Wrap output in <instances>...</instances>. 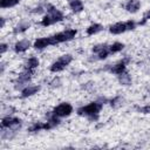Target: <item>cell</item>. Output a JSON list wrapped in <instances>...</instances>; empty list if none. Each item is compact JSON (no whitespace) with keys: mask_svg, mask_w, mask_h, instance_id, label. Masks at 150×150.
Listing matches in <instances>:
<instances>
[{"mask_svg":"<svg viewBox=\"0 0 150 150\" xmlns=\"http://www.w3.org/2000/svg\"><path fill=\"white\" fill-rule=\"evenodd\" d=\"M20 0H0V6L2 8H6V7H13L15 5L19 4Z\"/></svg>","mask_w":150,"mask_h":150,"instance_id":"15","label":"cell"},{"mask_svg":"<svg viewBox=\"0 0 150 150\" xmlns=\"http://www.w3.org/2000/svg\"><path fill=\"white\" fill-rule=\"evenodd\" d=\"M30 75H32V70L27 69L25 73H22V74L19 75V77H18V82H20V83H26V82L30 79Z\"/></svg>","mask_w":150,"mask_h":150,"instance_id":"14","label":"cell"},{"mask_svg":"<svg viewBox=\"0 0 150 150\" xmlns=\"http://www.w3.org/2000/svg\"><path fill=\"white\" fill-rule=\"evenodd\" d=\"M149 19H150V11H148V12H146V13H145V14L143 15V21H142L141 23L143 25V23H144V22H145L146 20H149Z\"/></svg>","mask_w":150,"mask_h":150,"instance_id":"21","label":"cell"},{"mask_svg":"<svg viewBox=\"0 0 150 150\" xmlns=\"http://www.w3.org/2000/svg\"><path fill=\"white\" fill-rule=\"evenodd\" d=\"M28 27H29V23H28V22H22V23H20V25L16 26V28L14 29V32H15V33H20V32L26 30Z\"/></svg>","mask_w":150,"mask_h":150,"instance_id":"20","label":"cell"},{"mask_svg":"<svg viewBox=\"0 0 150 150\" xmlns=\"http://www.w3.org/2000/svg\"><path fill=\"white\" fill-rule=\"evenodd\" d=\"M29 46H30V43H29L28 40H21V41H19V42L15 43V47L14 48H15V52L21 53V52L27 50L29 48Z\"/></svg>","mask_w":150,"mask_h":150,"instance_id":"9","label":"cell"},{"mask_svg":"<svg viewBox=\"0 0 150 150\" xmlns=\"http://www.w3.org/2000/svg\"><path fill=\"white\" fill-rule=\"evenodd\" d=\"M135 28V22L134 21H127V22H117L110 27V33L112 34H121L125 30L134 29Z\"/></svg>","mask_w":150,"mask_h":150,"instance_id":"5","label":"cell"},{"mask_svg":"<svg viewBox=\"0 0 150 150\" xmlns=\"http://www.w3.org/2000/svg\"><path fill=\"white\" fill-rule=\"evenodd\" d=\"M39 89H40V87H38V86H29V87H26V88L22 90L21 95H22L23 97H28V96H32V95L36 94V93L39 91Z\"/></svg>","mask_w":150,"mask_h":150,"instance_id":"10","label":"cell"},{"mask_svg":"<svg viewBox=\"0 0 150 150\" xmlns=\"http://www.w3.org/2000/svg\"><path fill=\"white\" fill-rule=\"evenodd\" d=\"M125 70V62L124 61H121V62H118V63H116L115 66H112V68H111V71L114 73V74H122L123 71Z\"/></svg>","mask_w":150,"mask_h":150,"instance_id":"13","label":"cell"},{"mask_svg":"<svg viewBox=\"0 0 150 150\" xmlns=\"http://www.w3.org/2000/svg\"><path fill=\"white\" fill-rule=\"evenodd\" d=\"M48 45H50L49 38H41V39H38V40L34 42V47H35L36 49H42V48H46Z\"/></svg>","mask_w":150,"mask_h":150,"instance_id":"11","label":"cell"},{"mask_svg":"<svg viewBox=\"0 0 150 150\" xmlns=\"http://www.w3.org/2000/svg\"><path fill=\"white\" fill-rule=\"evenodd\" d=\"M6 48H7V46H6L5 43H2V45H1V53H5Z\"/></svg>","mask_w":150,"mask_h":150,"instance_id":"23","label":"cell"},{"mask_svg":"<svg viewBox=\"0 0 150 150\" xmlns=\"http://www.w3.org/2000/svg\"><path fill=\"white\" fill-rule=\"evenodd\" d=\"M69 6H70L71 11L75 13H79L83 9V5H82L81 0H69Z\"/></svg>","mask_w":150,"mask_h":150,"instance_id":"12","label":"cell"},{"mask_svg":"<svg viewBox=\"0 0 150 150\" xmlns=\"http://www.w3.org/2000/svg\"><path fill=\"white\" fill-rule=\"evenodd\" d=\"M139 6H141V4H139L138 0H129L127 2V5H125V8H127L128 12L135 13V12H137L139 9Z\"/></svg>","mask_w":150,"mask_h":150,"instance_id":"8","label":"cell"},{"mask_svg":"<svg viewBox=\"0 0 150 150\" xmlns=\"http://www.w3.org/2000/svg\"><path fill=\"white\" fill-rule=\"evenodd\" d=\"M20 120L19 118H15V117H5L2 118V127L4 128H13V127H20Z\"/></svg>","mask_w":150,"mask_h":150,"instance_id":"7","label":"cell"},{"mask_svg":"<svg viewBox=\"0 0 150 150\" xmlns=\"http://www.w3.org/2000/svg\"><path fill=\"white\" fill-rule=\"evenodd\" d=\"M141 111H142V112H150V105L142 108V109H141Z\"/></svg>","mask_w":150,"mask_h":150,"instance_id":"22","label":"cell"},{"mask_svg":"<svg viewBox=\"0 0 150 150\" xmlns=\"http://www.w3.org/2000/svg\"><path fill=\"white\" fill-rule=\"evenodd\" d=\"M102 108V104L98 103V102H93L86 107H82L77 110L79 115H84V116H94V115H97L100 112Z\"/></svg>","mask_w":150,"mask_h":150,"instance_id":"3","label":"cell"},{"mask_svg":"<svg viewBox=\"0 0 150 150\" xmlns=\"http://www.w3.org/2000/svg\"><path fill=\"white\" fill-rule=\"evenodd\" d=\"M62 19H63V15H62V13L59 9H56L54 7H49L47 15L43 16L41 23H42V26H49L52 23H55L57 21H61Z\"/></svg>","mask_w":150,"mask_h":150,"instance_id":"1","label":"cell"},{"mask_svg":"<svg viewBox=\"0 0 150 150\" xmlns=\"http://www.w3.org/2000/svg\"><path fill=\"white\" fill-rule=\"evenodd\" d=\"M101 29H102V26H101V25H98V23H94V25H91V26L88 27L87 33H88L89 35H93V34H96L97 32H100Z\"/></svg>","mask_w":150,"mask_h":150,"instance_id":"16","label":"cell"},{"mask_svg":"<svg viewBox=\"0 0 150 150\" xmlns=\"http://www.w3.org/2000/svg\"><path fill=\"white\" fill-rule=\"evenodd\" d=\"M71 60H73L71 55H68V54H67V55H63V56H61L57 61H55V62L52 64L50 70L54 71V73L61 71V70H63V69L66 68V66H68V64L71 62Z\"/></svg>","mask_w":150,"mask_h":150,"instance_id":"4","label":"cell"},{"mask_svg":"<svg viewBox=\"0 0 150 150\" xmlns=\"http://www.w3.org/2000/svg\"><path fill=\"white\" fill-rule=\"evenodd\" d=\"M38 66H39V60H38L36 57H30V59L27 61L26 68H27V69H29V70H32V69L36 68Z\"/></svg>","mask_w":150,"mask_h":150,"instance_id":"17","label":"cell"},{"mask_svg":"<svg viewBox=\"0 0 150 150\" xmlns=\"http://www.w3.org/2000/svg\"><path fill=\"white\" fill-rule=\"evenodd\" d=\"M75 35H76V30L75 29H67V30H64L62 33H57V34L50 36L49 41H50V45H56V43H60V42L69 41L73 38H75Z\"/></svg>","mask_w":150,"mask_h":150,"instance_id":"2","label":"cell"},{"mask_svg":"<svg viewBox=\"0 0 150 150\" xmlns=\"http://www.w3.org/2000/svg\"><path fill=\"white\" fill-rule=\"evenodd\" d=\"M123 47H124L123 43H121V42H115V43H112V45L109 47V50H110V53H117V52L122 50Z\"/></svg>","mask_w":150,"mask_h":150,"instance_id":"18","label":"cell"},{"mask_svg":"<svg viewBox=\"0 0 150 150\" xmlns=\"http://www.w3.org/2000/svg\"><path fill=\"white\" fill-rule=\"evenodd\" d=\"M120 81H121V83L122 84H129L130 82H131V79H130V76L127 74V73H122V74H120Z\"/></svg>","mask_w":150,"mask_h":150,"instance_id":"19","label":"cell"},{"mask_svg":"<svg viewBox=\"0 0 150 150\" xmlns=\"http://www.w3.org/2000/svg\"><path fill=\"white\" fill-rule=\"evenodd\" d=\"M71 111H73V108H71V105L69 103H61L54 109L53 115L56 116V117H63V116L70 115Z\"/></svg>","mask_w":150,"mask_h":150,"instance_id":"6","label":"cell"}]
</instances>
